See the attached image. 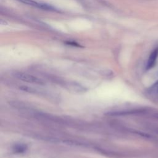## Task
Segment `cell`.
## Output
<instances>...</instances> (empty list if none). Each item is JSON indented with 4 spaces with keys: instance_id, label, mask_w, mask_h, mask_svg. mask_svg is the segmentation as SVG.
<instances>
[{
    "instance_id": "6da1fadb",
    "label": "cell",
    "mask_w": 158,
    "mask_h": 158,
    "mask_svg": "<svg viewBox=\"0 0 158 158\" xmlns=\"http://www.w3.org/2000/svg\"><path fill=\"white\" fill-rule=\"evenodd\" d=\"M14 76L18 80L27 82V83L36 84V85H40L45 84V82L44 81V80L41 78H39L35 75L29 74L27 73L16 72L14 73Z\"/></svg>"
},
{
    "instance_id": "7a4b0ae2",
    "label": "cell",
    "mask_w": 158,
    "mask_h": 158,
    "mask_svg": "<svg viewBox=\"0 0 158 158\" xmlns=\"http://www.w3.org/2000/svg\"><path fill=\"white\" fill-rule=\"evenodd\" d=\"M22 3L37 7L38 9H41L44 10H48V11H53V12H58V10L53 7L51 5L47 4L45 3H42V2H39L37 1H35L34 0H17Z\"/></svg>"
},
{
    "instance_id": "3957f363",
    "label": "cell",
    "mask_w": 158,
    "mask_h": 158,
    "mask_svg": "<svg viewBox=\"0 0 158 158\" xmlns=\"http://www.w3.org/2000/svg\"><path fill=\"white\" fill-rule=\"evenodd\" d=\"M157 57H158V47L154 48V50L152 51V52L150 54L146 64V70H149L152 67H154V66L156 63Z\"/></svg>"
},
{
    "instance_id": "277c9868",
    "label": "cell",
    "mask_w": 158,
    "mask_h": 158,
    "mask_svg": "<svg viewBox=\"0 0 158 158\" xmlns=\"http://www.w3.org/2000/svg\"><path fill=\"white\" fill-rule=\"evenodd\" d=\"M27 146L25 144L17 143L12 146V151L15 154H22L27 150Z\"/></svg>"
},
{
    "instance_id": "5b68a950",
    "label": "cell",
    "mask_w": 158,
    "mask_h": 158,
    "mask_svg": "<svg viewBox=\"0 0 158 158\" xmlns=\"http://www.w3.org/2000/svg\"><path fill=\"white\" fill-rule=\"evenodd\" d=\"M65 43L67 45H70V46H75V47H78V48H83V47L81 44H80L78 43L75 42V41H65Z\"/></svg>"
},
{
    "instance_id": "8992f818",
    "label": "cell",
    "mask_w": 158,
    "mask_h": 158,
    "mask_svg": "<svg viewBox=\"0 0 158 158\" xmlns=\"http://www.w3.org/2000/svg\"><path fill=\"white\" fill-rule=\"evenodd\" d=\"M0 23H1V25H7V23L6 21H4L3 20H1Z\"/></svg>"
}]
</instances>
